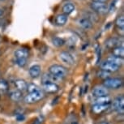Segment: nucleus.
Here are the masks:
<instances>
[{
	"label": "nucleus",
	"instance_id": "f257e3e1",
	"mask_svg": "<svg viewBox=\"0 0 124 124\" xmlns=\"http://www.w3.org/2000/svg\"><path fill=\"white\" fill-rule=\"evenodd\" d=\"M49 73L53 75L54 76L57 77V78L62 80L67 75V70L64 67L61 66V65L54 64L50 67V68H49Z\"/></svg>",
	"mask_w": 124,
	"mask_h": 124
},
{
	"label": "nucleus",
	"instance_id": "f03ea898",
	"mask_svg": "<svg viewBox=\"0 0 124 124\" xmlns=\"http://www.w3.org/2000/svg\"><path fill=\"white\" fill-rule=\"evenodd\" d=\"M104 86L106 88L118 89L123 86V80L119 78H108L105 79Z\"/></svg>",
	"mask_w": 124,
	"mask_h": 124
},
{
	"label": "nucleus",
	"instance_id": "7ed1b4c3",
	"mask_svg": "<svg viewBox=\"0 0 124 124\" xmlns=\"http://www.w3.org/2000/svg\"><path fill=\"white\" fill-rule=\"evenodd\" d=\"M44 97V93L42 91H38L36 93H29L24 97V101L27 104H33L39 101H41Z\"/></svg>",
	"mask_w": 124,
	"mask_h": 124
},
{
	"label": "nucleus",
	"instance_id": "20e7f679",
	"mask_svg": "<svg viewBox=\"0 0 124 124\" xmlns=\"http://www.w3.org/2000/svg\"><path fill=\"white\" fill-rule=\"evenodd\" d=\"M113 108L118 113L123 114L124 112V97L123 95L119 96L114 101Z\"/></svg>",
	"mask_w": 124,
	"mask_h": 124
},
{
	"label": "nucleus",
	"instance_id": "39448f33",
	"mask_svg": "<svg viewBox=\"0 0 124 124\" xmlns=\"http://www.w3.org/2000/svg\"><path fill=\"white\" fill-rule=\"evenodd\" d=\"M91 8H92L93 11H97V12L101 13V14L106 13L109 10V7L105 3H97V2H93V3H92V4H91Z\"/></svg>",
	"mask_w": 124,
	"mask_h": 124
},
{
	"label": "nucleus",
	"instance_id": "423d86ee",
	"mask_svg": "<svg viewBox=\"0 0 124 124\" xmlns=\"http://www.w3.org/2000/svg\"><path fill=\"white\" fill-rule=\"evenodd\" d=\"M59 58L62 62H63L64 63L68 64V65H73L75 63V59L71 54L69 52H66V51H62L60 53Z\"/></svg>",
	"mask_w": 124,
	"mask_h": 124
},
{
	"label": "nucleus",
	"instance_id": "0eeeda50",
	"mask_svg": "<svg viewBox=\"0 0 124 124\" xmlns=\"http://www.w3.org/2000/svg\"><path fill=\"white\" fill-rule=\"evenodd\" d=\"M43 90L47 93H56L59 90V87L55 83L43 84Z\"/></svg>",
	"mask_w": 124,
	"mask_h": 124
},
{
	"label": "nucleus",
	"instance_id": "6e6552de",
	"mask_svg": "<svg viewBox=\"0 0 124 124\" xmlns=\"http://www.w3.org/2000/svg\"><path fill=\"white\" fill-rule=\"evenodd\" d=\"M101 69L107 72H115L119 69V67L115 64L111 63L108 61H105L101 64Z\"/></svg>",
	"mask_w": 124,
	"mask_h": 124
},
{
	"label": "nucleus",
	"instance_id": "1a4fd4ad",
	"mask_svg": "<svg viewBox=\"0 0 124 124\" xmlns=\"http://www.w3.org/2000/svg\"><path fill=\"white\" fill-rule=\"evenodd\" d=\"M15 87L16 88V90L20 91L22 93L24 92H26L28 89V84L27 82L24 79H19L15 81Z\"/></svg>",
	"mask_w": 124,
	"mask_h": 124
},
{
	"label": "nucleus",
	"instance_id": "9d476101",
	"mask_svg": "<svg viewBox=\"0 0 124 124\" xmlns=\"http://www.w3.org/2000/svg\"><path fill=\"white\" fill-rule=\"evenodd\" d=\"M29 51L26 49L20 48L16 50L15 52V58L16 59H25L27 60V58H29Z\"/></svg>",
	"mask_w": 124,
	"mask_h": 124
},
{
	"label": "nucleus",
	"instance_id": "9b49d317",
	"mask_svg": "<svg viewBox=\"0 0 124 124\" xmlns=\"http://www.w3.org/2000/svg\"><path fill=\"white\" fill-rule=\"evenodd\" d=\"M78 24L85 29H90L93 27V22L87 17H82L78 20Z\"/></svg>",
	"mask_w": 124,
	"mask_h": 124
},
{
	"label": "nucleus",
	"instance_id": "f8f14e48",
	"mask_svg": "<svg viewBox=\"0 0 124 124\" xmlns=\"http://www.w3.org/2000/svg\"><path fill=\"white\" fill-rule=\"evenodd\" d=\"M108 89L105 87H97L93 91V95L96 97H101L108 96Z\"/></svg>",
	"mask_w": 124,
	"mask_h": 124
},
{
	"label": "nucleus",
	"instance_id": "ddd939ff",
	"mask_svg": "<svg viewBox=\"0 0 124 124\" xmlns=\"http://www.w3.org/2000/svg\"><path fill=\"white\" fill-rule=\"evenodd\" d=\"M29 75L32 78H37L41 72V67L40 65H33L29 68Z\"/></svg>",
	"mask_w": 124,
	"mask_h": 124
},
{
	"label": "nucleus",
	"instance_id": "4468645a",
	"mask_svg": "<svg viewBox=\"0 0 124 124\" xmlns=\"http://www.w3.org/2000/svg\"><path fill=\"white\" fill-rule=\"evenodd\" d=\"M22 93L20 92L18 90H11L10 93H9V97L11 101H19L22 99Z\"/></svg>",
	"mask_w": 124,
	"mask_h": 124
},
{
	"label": "nucleus",
	"instance_id": "2eb2a0df",
	"mask_svg": "<svg viewBox=\"0 0 124 124\" xmlns=\"http://www.w3.org/2000/svg\"><path fill=\"white\" fill-rule=\"evenodd\" d=\"M61 79H59L57 77L54 76L53 75H51L50 73H46L42 76V82L43 84L45 83H54V82H57L60 81Z\"/></svg>",
	"mask_w": 124,
	"mask_h": 124
},
{
	"label": "nucleus",
	"instance_id": "dca6fc26",
	"mask_svg": "<svg viewBox=\"0 0 124 124\" xmlns=\"http://www.w3.org/2000/svg\"><path fill=\"white\" fill-rule=\"evenodd\" d=\"M109 106V104H108V105H93V106L92 107V110L93 111V113L99 114H101L102 112H104L105 110H106Z\"/></svg>",
	"mask_w": 124,
	"mask_h": 124
},
{
	"label": "nucleus",
	"instance_id": "f3484780",
	"mask_svg": "<svg viewBox=\"0 0 124 124\" xmlns=\"http://www.w3.org/2000/svg\"><path fill=\"white\" fill-rule=\"evenodd\" d=\"M111 99L108 96H105V97H97V99L94 101V105H108L110 104Z\"/></svg>",
	"mask_w": 124,
	"mask_h": 124
},
{
	"label": "nucleus",
	"instance_id": "a211bd4d",
	"mask_svg": "<svg viewBox=\"0 0 124 124\" xmlns=\"http://www.w3.org/2000/svg\"><path fill=\"white\" fill-rule=\"evenodd\" d=\"M106 61H108V62H111L113 64H115L120 67L121 65H123V58L116 57V56H109Z\"/></svg>",
	"mask_w": 124,
	"mask_h": 124
},
{
	"label": "nucleus",
	"instance_id": "6ab92c4d",
	"mask_svg": "<svg viewBox=\"0 0 124 124\" xmlns=\"http://www.w3.org/2000/svg\"><path fill=\"white\" fill-rule=\"evenodd\" d=\"M9 90V85L4 79H0V95L5 94Z\"/></svg>",
	"mask_w": 124,
	"mask_h": 124
},
{
	"label": "nucleus",
	"instance_id": "aec40b11",
	"mask_svg": "<svg viewBox=\"0 0 124 124\" xmlns=\"http://www.w3.org/2000/svg\"><path fill=\"white\" fill-rule=\"evenodd\" d=\"M67 16L65 14H60L58 15L55 18V23L59 26H62L67 23Z\"/></svg>",
	"mask_w": 124,
	"mask_h": 124
},
{
	"label": "nucleus",
	"instance_id": "412c9836",
	"mask_svg": "<svg viewBox=\"0 0 124 124\" xmlns=\"http://www.w3.org/2000/svg\"><path fill=\"white\" fill-rule=\"evenodd\" d=\"M75 5L71 3H67L62 7V11L65 15H70L75 10Z\"/></svg>",
	"mask_w": 124,
	"mask_h": 124
},
{
	"label": "nucleus",
	"instance_id": "4be33fe9",
	"mask_svg": "<svg viewBox=\"0 0 124 124\" xmlns=\"http://www.w3.org/2000/svg\"><path fill=\"white\" fill-rule=\"evenodd\" d=\"M113 54L114 56H116V57L123 58L124 56L123 46H117V47H114L113 50Z\"/></svg>",
	"mask_w": 124,
	"mask_h": 124
},
{
	"label": "nucleus",
	"instance_id": "5701e85b",
	"mask_svg": "<svg viewBox=\"0 0 124 124\" xmlns=\"http://www.w3.org/2000/svg\"><path fill=\"white\" fill-rule=\"evenodd\" d=\"M52 43L56 47H60V46H62L65 44V41L61 37H54L52 38Z\"/></svg>",
	"mask_w": 124,
	"mask_h": 124
},
{
	"label": "nucleus",
	"instance_id": "b1692460",
	"mask_svg": "<svg viewBox=\"0 0 124 124\" xmlns=\"http://www.w3.org/2000/svg\"><path fill=\"white\" fill-rule=\"evenodd\" d=\"M118 41H119V40L116 38H110L106 42V45L108 46L109 48H113V47L114 48V47H117V46H120L118 44Z\"/></svg>",
	"mask_w": 124,
	"mask_h": 124
},
{
	"label": "nucleus",
	"instance_id": "393cba45",
	"mask_svg": "<svg viewBox=\"0 0 124 124\" xmlns=\"http://www.w3.org/2000/svg\"><path fill=\"white\" fill-rule=\"evenodd\" d=\"M115 24H116V26L118 27L119 29H121L122 31H123L124 29V18L123 16H118V17L117 18Z\"/></svg>",
	"mask_w": 124,
	"mask_h": 124
},
{
	"label": "nucleus",
	"instance_id": "a878e982",
	"mask_svg": "<svg viewBox=\"0 0 124 124\" xmlns=\"http://www.w3.org/2000/svg\"><path fill=\"white\" fill-rule=\"evenodd\" d=\"M27 91L29 93H36V92H38V91H41V89L39 88L38 86L35 85L33 84H30V85H28Z\"/></svg>",
	"mask_w": 124,
	"mask_h": 124
},
{
	"label": "nucleus",
	"instance_id": "bb28decb",
	"mask_svg": "<svg viewBox=\"0 0 124 124\" xmlns=\"http://www.w3.org/2000/svg\"><path fill=\"white\" fill-rule=\"evenodd\" d=\"M97 76L98 77H100V78H102V79H108L109 76V72H107L106 71H103V70H101V71H98L97 73Z\"/></svg>",
	"mask_w": 124,
	"mask_h": 124
},
{
	"label": "nucleus",
	"instance_id": "cd10ccee",
	"mask_svg": "<svg viewBox=\"0 0 124 124\" xmlns=\"http://www.w3.org/2000/svg\"><path fill=\"white\" fill-rule=\"evenodd\" d=\"M16 63L17 64L19 67H23L26 65L27 60H25V59H16Z\"/></svg>",
	"mask_w": 124,
	"mask_h": 124
},
{
	"label": "nucleus",
	"instance_id": "c85d7f7f",
	"mask_svg": "<svg viewBox=\"0 0 124 124\" xmlns=\"http://www.w3.org/2000/svg\"><path fill=\"white\" fill-rule=\"evenodd\" d=\"M25 118H24V116L23 115V114H17L16 115V119H17V121H20V122H21L24 120Z\"/></svg>",
	"mask_w": 124,
	"mask_h": 124
},
{
	"label": "nucleus",
	"instance_id": "c756f323",
	"mask_svg": "<svg viewBox=\"0 0 124 124\" xmlns=\"http://www.w3.org/2000/svg\"><path fill=\"white\" fill-rule=\"evenodd\" d=\"M93 2H97V3H106L107 0H93Z\"/></svg>",
	"mask_w": 124,
	"mask_h": 124
},
{
	"label": "nucleus",
	"instance_id": "7c9ffc66",
	"mask_svg": "<svg viewBox=\"0 0 124 124\" xmlns=\"http://www.w3.org/2000/svg\"><path fill=\"white\" fill-rule=\"evenodd\" d=\"M32 124H41V123H40L38 120H36V121H34L33 123H32Z\"/></svg>",
	"mask_w": 124,
	"mask_h": 124
},
{
	"label": "nucleus",
	"instance_id": "2f4dec72",
	"mask_svg": "<svg viewBox=\"0 0 124 124\" xmlns=\"http://www.w3.org/2000/svg\"><path fill=\"white\" fill-rule=\"evenodd\" d=\"M3 11L2 10V9H0V17L3 16Z\"/></svg>",
	"mask_w": 124,
	"mask_h": 124
},
{
	"label": "nucleus",
	"instance_id": "473e14b6",
	"mask_svg": "<svg viewBox=\"0 0 124 124\" xmlns=\"http://www.w3.org/2000/svg\"><path fill=\"white\" fill-rule=\"evenodd\" d=\"M99 124H109V123H107V122H103V123H101Z\"/></svg>",
	"mask_w": 124,
	"mask_h": 124
},
{
	"label": "nucleus",
	"instance_id": "72a5a7b5",
	"mask_svg": "<svg viewBox=\"0 0 124 124\" xmlns=\"http://www.w3.org/2000/svg\"><path fill=\"white\" fill-rule=\"evenodd\" d=\"M71 124H78V123H77L76 122H74V123H72Z\"/></svg>",
	"mask_w": 124,
	"mask_h": 124
}]
</instances>
